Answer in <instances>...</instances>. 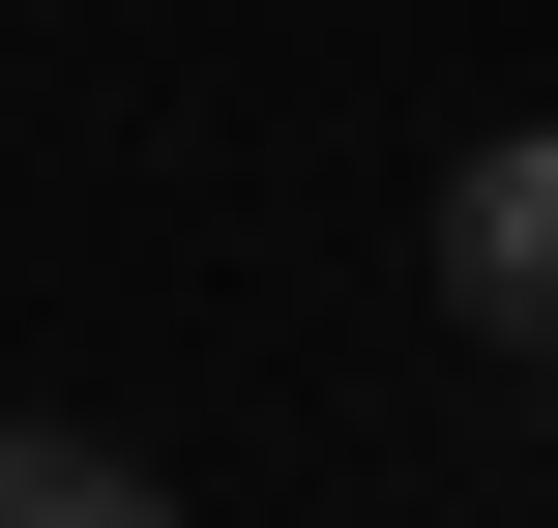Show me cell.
<instances>
[{
  "label": "cell",
  "mask_w": 558,
  "mask_h": 528,
  "mask_svg": "<svg viewBox=\"0 0 558 528\" xmlns=\"http://www.w3.org/2000/svg\"><path fill=\"white\" fill-rule=\"evenodd\" d=\"M441 323H500V353H558V118H500V147L441 176Z\"/></svg>",
  "instance_id": "obj_1"
},
{
  "label": "cell",
  "mask_w": 558,
  "mask_h": 528,
  "mask_svg": "<svg viewBox=\"0 0 558 528\" xmlns=\"http://www.w3.org/2000/svg\"><path fill=\"white\" fill-rule=\"evenodd\" d=\"M0 528H177L118 441H59V412H0Z\"/></svg>",
  "instance_id": "obj_2"
}]
</instances>
